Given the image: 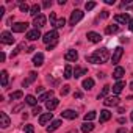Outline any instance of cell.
<instances>
[{"label": "cell", "instance_id": "cell-38", "mask_svg": "<svg viewBox=\"0 0 133 133\" xmlns=\"http://www.w3.org/2000/svg\"><path fill=\"white\" fill-rule=\"evenodd\" d=\"M85 8H86L88 11H91V10H94V8H96V2H88V3L85 5Z\"/></svg>", "mask_w": 133, "mask_h": 133}, {"label": "cell", "instance_id": "cell-27", "mask_svg": "<svg viewBox=\"0 0 133 133\" xmlns=\"http://www.w3.org/2000/svg\"><path fill=\"white\" fill-rule=\"evenodd\" d=\"M119 31V25H108L107 28H105V33L107 35H114V33H117Z\"/></svg>", "mask_w": 133, "mask_h": 133}, {"label": "cell", "instance_id": "cell-50", "mask_svg": "<svg viewBox=\"0 0 133 133\" xmlns=\"http://www.w3.org/2000/svg\"><path fill=\"white\" fill-rule=\"evenodd\" d=\"M105 3H107V5H113V3H114V0H105Z\"/></svg>", "mask_w": 133, "mask_h": 133}, {"label": "cell", "instance_id": "cell-16", "mask_svg": "<svg viewBox=\"0 0 133 133\" xmlns=\"http://www.w3.org/2000/svg\"><path fill=\"white\" fill-rule=\"evenodd\" d=\"M50 99H53V91L50 89V91H47V92H44V94H41L39 96V102H49Z\"/></svg>", "mask_w": 133, "mask_h": 133}, {"label": "cell", "instance_id": "cell-11", "mask_svg": "<svg viewBox=\"0 0 133 133\" xmlns=\"http://www.w3.org/2000/svg\"><path fill=\"white\" fill-rule=\"evenodd\" d=\"M33 25H35V28H41V27H44L45 25V16H38V17H35V22H33Z\"/></svg>", "mask_w": 133, "mask_h": 133}, {"label": "cell", "instance_id": "cell-33", "mask_svg": "<svg viewBox=\"0 0 133 133\" xmlns=\"http://www.w3.org/2000/svg\"><path fill=\"white\" fill-rule=\"evenodd\" d=\"M96 116H97V114H96V111H89V113H86V114H85V121H86V122H91V121H94V119H96Z\"/></svg>", "mask_w": 133, "mask_h": 133}, {"label": "cell", "instance_id": "cell-26", "mask_svg": "<svg viewBox=\"0 0 133 133\" xmlns=\"http://www.w3.org/2000/svg\"><path fill=\"white\" fill-rule=\"evenodd\" d=\"M59 125H61V121H53L50 125H47V131L52 133V131H55L56 128H59Z\"/></svg>", "mask_w": 133, "mask_h": 133}, {"label": "cell", "instance_id": "cell-15", "mask_svg": "<svg viewBox=\"0 0 133 133\" xmlns=\"http://www.w3.org/2000/svg\"><path fill=\"white\" fill-rule=\"evenodd\" d=\"M100 39H102V36L99 33H96V31H89L88 33V41H91V42H100Z\"/></svg>", "mask_w": 133, "mask_h": 133}, {"label": "cell", "instance_id": "cell-13", "mask_svg": "<svg viewBox=\"0 0 133 133\" xmlns=\"http://www.w3.org/2000/svg\"><path fill=\"white\" fill-rule=\"evenodd\" d=\"M33 64L36 66V68L42 66V64H44V55H42V53H36V55L33 56Z\"/></svg>", "mask_w": 133, "mask_h": 133}, {"label": "cell", "instance_id": "cell-5", "mask_svg": "<svg viewBox=\"0 0 133 133\" xmlns=\"http://www.w3.org/2000/svg\"><path fill=\"white\" fill-rule=\"evenodd\" d=\"M0 41H2V44H14V38L10 31H3L0 35Z\"/></svg>", "mask_w": 133, "mask_h": 133}, {"label": "cell", "instance_id": "cell-6", "mask_svg": "<svg viewBox=\"0 0 133 133\" xmlns=\"http://www.w3.org/2000/svg\"><path fill=\"white\" fill-rule=\"evenodd\" d=\"M114 21L117 22V24H130V16L127 14V13H124V14H116L114 16Z\"/></svg>", "mask_w": 133, "mask_h": 133}, {"label": "cell", "instance_id": "cell-54", "mask_svg": "<svg viewBox=\"0 0 133 133\" xmlns=\"http://www.w3.org/2000/svg\"><path fill=\"white\" fill-rule=\"evenodd\" d=\"M68 133H78L77 130H71V131H68Z\"/></svg>", "mask_w": 133, "mask_h": 133}, {"label": "cell", "instance_id": "cell-41", "mask_svg": "<svg viewBox=\"0 0 133 133\" xmlns=\"http://www.w3.org/2000/svg\"><path fill=\"white\" fill-rule=\"evenodd\" d=\"M41 111H42V108H41V107H35V108H33V116L41 114Z\"/></svg>", "mask_w": 133, "mask_h": 133}, {"label": "cell", "instance_id": "cell-48", "mask_svg": "<svg viewBox=\"0 0 133 133\" xmlns=\"http://www.w3.org/2000/svg\"><path fill=\"white\" fill-rule=\"evenodd\" d=\"M116 133H127V128H119Z\"/></svg>", "mask_w": 133, "mask_h": 133}, {"label": "cell", "instance_id": "cell-12", "mask_svg": "<svg viewBox=\"0 0 133 133\" xmlns=\"http://www.w3.org/2000/svg\"><path fill=\"white\" fill-rule=\"evenodd\" d=\"M119 97L117 96H113V97H108L107 100H103V103L107 105V107H116V105H119Z\"/></svg>", "mask_w": 133, "mask_h": 133}, {"label": "cell", "instance_id": "cell-14", "mask_svg": "<svg viewBox=\"0 0 133 133\" xmlns=\"http://www.w3.org/2000/svg\"><path fill=\"white\" fill-rule=\"evenodd\" d=\"M124 74H125V69L124 68H117L114 69V72H113V78H116V80H121L122 77H124Z\"/></svg>", "mask_w": 133, "mask_h": 133}, {"label": "cell", "instance_id": "cell-53", "mask_svg": "<svg viewBox=\"0 0 133 133\" xmlns=\"http://www.w3.org/2000/svg\"><path fill=\"white\" fill-rule=\"evenodd\" d=\"M127 100H131V102H133V96H128V97H127Z\"/></svg>", "mask_w": 133, "mask_h": 133}, {"label": "cell", "instance_id": "cell-20", "mask_svg": "<svg viewBox=\"0 0 133 133\" xmlns=\"http://www.w3.org/2000/svg\"><path fill=\"white\" fill-rule=\"evenodd\" d=\"M124 88H125V82L119 80V82H117V83H116V85L113 86V92H114V94L117 96V94H119V92H121V91H122Z\"/></svg>", "mask_w": 133, "mask_h": 133}, {"label": "cell", "instance_id": "cell-39", "mask_svg": "<svg viewBox=\"0 0 133 133\" xmlns=\"http://www.w3.org/2000/svg\"><path fill=\"white\" fill-rule=\"evenodd\" d=\"M19 8H21V11H22V13H28V11H30V8H28V5H27V3H21V5H19Z\"/></svg>", "mask_w": 133, "mask_h": 133}, {"label": "cell", "instance_id": "cell-28", "mask_svg": "<svg viewBox=\"0 0 133 133\" xmlns=\"http://www.w3.org/2000/svg\"><path fill=\"white\" fill-rule=\"evenodd\" d=\"M0 78H2V86L6 88V86H8V72H6V71H2V74H0Z\"/></svg>", "mask_w": 133, "mask_h": 133}, {"label": "cell", "instance_id": "cell-19", "mask_svg": "<svg viewBox=\"0 0 133 133\" xmlns=\"http://www.w3.org/2000/svg\"><path fill=\"white\" fill-rule=\"evenodd\" d=\"M61 116H63V117H66V119H77V116H78V114H77L75 111H72V110H66V111H63V113H61Z\"/></svg>", "mask_w": 133, "mask_h": 133}, {"label": "cell", "instance_id": "cell-52", "mask_svg": "<svg viewBox=\"0 0 133 133\" xmlns=\"http://www.w3.org/2000/svg\"><path fill=\"white\" fill-rule=\"evenodd\" d=\"M5 58H6V56H5V53L2 52V55H0V59H2V61H5Z\"/></svg>", "mask_w": 133, "mask_h": 133}, {"label": "cell", "instance_id": "cell-49", "mask_svg": "<svg viewBox=\"0 0 133 133\" xmlns=\"http://www.w3.org/2000/svg\"><path fill=\"white\" fill-rule=\"evenodd\" d=\"M128 28H130V31H133V19L130 21V24H128Z\"/></svg>", "mask_w": 133, "mask_h": 133}, {"label": "cell", "instance_id": "cell-36", "mask_svg": "<svg viewBox=\"0 0 133 133\" xmlns=\"http://www.w3.org/2000/svg\"><path fill=\"white\" fill-rule=\"evenodd\" d=\"M49 21H50V25H56V16H55V13H50V16H49Z\"/></svg>", "mask_w": 133, "mask_h": 133}, {"label": "cell", "instance_id": "cell-22", "mask_svg": "<svg viewBox=\"0 0 133 133\" xmlns=\"http://www.w3.org/2000/svg\"><path fill=\"white\" fill-rule=\"evenodd\" d=\"M92 130H94L92 122H86V121H85V122L82 124V131H83V133H89V131H92Z\"/></svg>", "mask_w": 133, "mask_h": 133}, {"label": "cell", "instance_id": "cell-23", "mask_svg": "<svg viewBox=\"0 0 133 133\" xmlns=\"http://www.w3.org/2000/svg\"><path fill=\"white\" fill-rule=\"evenodd\" d=\"M88 74V69H85V68H80V66H77L75 68V71H74V75H75V78H78V77H82V75H86Z\"/></svg>", "mask_w": 133, "mask_h": 133}, {"label": "cell", "instance_id": "cell-56", "mask_svg": "<svg viewBox=\"0 0 133 133\" xmlns=\"http://www.w3.org/2000/svg\"><path fill=\"white\" fill-rule=\"evenodd\" d=\"M131 121H133V113H131Z\"/></svg>", "mask_w": 133, "mask_h": 133}, {"label": "cell", "instance_id": "cell-45", "mask_svg": "<svg viewBox=\"0 0 133 133\" xmlns=\"http://www.w3.org/2000/svg\"><path fill=\"white\" fill-rule=\"evenodd\" d=\"M42 6H44V8H50V6H52V2H49V0H47V2H44Z\"/></svg>", "mask_w": 133, "mask_h": 133}, {"label": "cell", "instance_id": "cell-4", "mask_svg": "<svg viewBox=\"0 0 133 133\" xmlns=\"http://www.w3.org/2000/svg\"><path fill=\"white\" fill-rule=\"evenodd\" d=\"M122 55H124V49H122V47H116V49H114V52H113V56H111L113 64H117V63H119V59L122 58Z\"/></svg>", "mask_w": 133, "mask_h": 133}, {"label": "cell", "instance_id": "cell-32", "mask_svg": "<svg viewBox=\"0 0 133 133\" xmlns=\"http://www.w3.org/2000/svg\"><path fill=\"white\" fill-rule=\"evenodd\" d=\"M25 102H27L28 105H33V107H36V103H38L39 100H38V99H35L33 96H27V97H25Z\"/></svg>", "mask_w": 133, "mask_h": 133}, {"label": "cell", "instance_id": "cell-37", "mask_svg": "<svg viewBox=\"0 0 133 133\" xmlns=\"http://www.w3.org/2000/svg\"><path fill=\"white\" fill-rule=\"evenodd\" d=\"M66 25V19L63 17V19H58L56 21V25H55V28H61V27H64Z\"/></svg>", "mask_w": 133, "mask_h": 133}, {"label": "cell", "instance_id": "cell-31", "mask_svg": "<svg viewBox=\"0 0 133 133\" xmlns=\"http://www.w3.org/2000/svg\"><path fill=\"white\" fill-rule=\"evenodd\" d=\"M11 100H17V99H22L24 97V92L22 91H14V92H11Z\"/></svg>", "mask_w": 133, "mask_h": 133}, {"label": "cell", "instance_id": "cell-18", "mask_svg": "<svg viewBox=\"0 0 133 133\" xmlns=\"http://www.w3.org/2000/svg\"><path fill=\"white\" fill-rule=\"evenodd\" d=\"M111 119V113L108 111V110H103V111H100V116H99V121H100V124L102 122H107V121H110Z\"/></svg>", "mask_w": 133, "mask_h": 133}, {"label": "cell", "instance_id": "cell-1", "mask_svg": "<svg viewBox=\"0 0 133 133\" xmlns=\"http://www.w3.org/2000/svg\"><path fill=\"white\" fill-rule=\"evenodd\" d=\"M96 58H97V61L99 63H107L108 59H110V50L108 49H99V50H96L94 53H92Z\"/></svg>", "mask_w": 133, "mask_h": 133}, {"label": "cell", "instance_id": "cell-29", "mask_svg": "<svg viewBox=\"0 0 133 133\" xmlns=\"http://www.w3.org/2000/svg\"><path fill=\"white\" fill-rule=\"evenodd\" d=\"M92 86H94V80H92V78H86V80L83 82V88H85L86 91L92 89Z\"/></svg>", "mask_w": 133, "mask_h": 133}, {"label": "cell", "instance_id": "cell-43", "mask_svg": "<svg viewBox=\"0 0 133 133\" xmlns=\"http://www.w3.org/2000/svg\"><path fill=\"white\" fill-rule=\"evenodd\" d=\"M74 99H82V92L80 91H75L74 92Z\"/></svg>", "mask_w": 133, "mask_h": 133}, {"label": "cell", "instance_id": "cell-44", "mask_svg": "<svg viewBox=\"0 0 133 133\" xmlns=\"http://www.w3.org/2000/svg\"><path fill=\"white\" fill-rule=\"evenodd\" d=\"M100 16H102V19H107V17L110 16V14H108V11L105 10V11H102V14H100Z\"/></svg>", "mask_w": 133, "mask_h": 133}, {"label": "cell", "instance_id": "cell-51", "mask_svg": "<svg viewBox=\"0 0 133 133\" xmlns=\"http://www.w3.org/2000/svg\"><path fill=\"white\" fill-rule=\"evenodd\" d=\"M33 50H36V49H35V47H33V45H31V47H28V49H27V52H28V53H31V52H33Z\"/></svg>", "mask_w": 133, "mask_h": 133}, {"label": "cell", "instance_id": "cell-2", "mask_svg": "<svg viewBox=\"0 0 133 133\" xmlns=\"http://www.w3.org/2000/svg\"><path fill=\"white\" fill-rule=\"evenodd\" d=\"M42 41H44L47 45H49V44H55V42H58V31H56V30H52V31L45 33L44 38H42Z\"/></svg>", "mask_w": 133, "mask_h": 133}, {"label": "cell", "instance_id": "cell-40", "mask_svg": "<svg viewBox=\"0 0 133 133\" xmlns=\"http://www.w3.org/2000/svg\"><path fill=\"white\" fill-rule=\"evenodd\" d=\"M25 133H35V127L33 125H25Z\"/></svg>", "mask_w": 133, "mask_h": 133}, {"label": "cell", "instance_id": "cell-34", "mask_svg": "<svg viewBox=\"0 0 133 133\" xmlns=\"http://www.w3.org/2000/svg\"><path fill=\"white\" fill-rule=\"evenodd\" d=\"M108 91H110V86H108V85H105V86H103V89H102V92H100L97 97H99V99H103V97L108 94Z\"/></svg>", "mask_w": 133, "mask_h": 133}, {"label": "cell", "instance_id": "cell-9", "mask_svg": "<svg viewBox=\"0 0 133 133\" xmlns=\"http://www.w3.org/2000/svg\"><path fill=\"white\" fill-rule=\"evenodd\" d=\"M0 127H2V128L10 127V117H8V114L3 113V111H0Z\"/></svg>", "mask_w": 133, "mask_h": 133}, {"label": "cell", "instance_id": "cell-3", "mask_svg": "<svg viewBox=\"0 0 133 133\" xmlns=\"http://www.w3.org/2000/svg\"><path fill=\"white\" fill-rule=\"evenodd\" d=\"M83 11H80V10H74L72 11V14H71V19H69V24L71 25H75V24H78L82 19H83Z\"/></svg>", "mask_w": 133, "mask_h": 133}, {"label": "cell", "instance_id": "cell-17", "mask_svg": "<svg viewBox=\"0 0 133 133\" xmlns=\"http://www.w3.org/2000/svg\"><path fill=\"white\" fill-rule=\"evenodd\" d=\"M58 103H59V100L53 97V99H50L49 102H45V107H47V110H49V111H52V110H55V108L58 107Z\"/></svg>", "mask_w": 133, "mask_h": 133}, {"label": "cell", "instance_id": "cell-7", "mask_svg": "<svg viewBox=\"0 0 133 133\" xmlns=\"http://www.w3.org/2000/svg\"><path fill=\"white\" fill-rule=\"evenodd\" d=\"M28 28V24L27 22H16L14 25H13V31L14 33H22V31H25Z\"/></svg>", "mask_w": 133, "mask_h": 133}, {"label": "cell", "instance_id": "cell-10", "mask_svg": "<svg viewBox=\"0 0 133 133\" xmlns=\"http://www.w3.org/2000/svg\"><path fill=\"white\" fill-rule=\"evenodd\" d=\"M38 38H41V31H39L38 28L30 30V31L27 33V39H28V41H36Z\"/></svg>", "mask_w": 133, "mask_h": 133}, {"label": "cell", "instance_id": "cell-42", "mask_svg": "<svg viewBox=\"0 0 133 133\" xmlns=\"http://www.w3.org/2000/svg\"><path fill=\"white\" fill-rule=\"evenodd\" d=\"M22 108H24V103H21V105H17V107H14V108H13V111H14V113H17V111H21Z\"/></svg>", "mask_w": 133, "mask_h": 133}, {"label": "cell", "instance_id": "cell-47", "mask_svg": "<svg viewBox=\"0 0 133 133\" xmlns=\"http://www.w3.org/2000/svg\"><path fill=\"white\" fill-rule=\"evenodd\" d=\"M55 45H56V42H55V44H49V45H47V50H52Z\"/></svg>", "mask_w": 133, "mask_h": 133}, {"label": "cell", "instance_id": "cell-21", "mask_svg": "<svg viewBox=\"0 0 133 133\" xmlns=\"http://www.w3.org/2000/svg\"><path fill=\"white\" fill-rule=\"evenodd\" d=\"M52 117H53V113H45V114H42L39 117V124L41 125H45L49 121H52Z\"/></svg>", "mask_w": 133, "mask_h": 133}, {"label": "cell", "instance_id": "cell-24", "mask_svg": "<svg viewBox=\"0 0 133 133\" xmlns=\"http://www.w3.org/2000/svg\"><path fill=\"white\" fill-rule=\"evenodd\" d=\"M39 13H41V6H39L38 3H35V5L30 8V14H31L33 17H38V16H41Z\"/></svg>", "mask_w": 133, "mask_h": 133}, {"label": "cell", "instance_id": "cell-25", "mask_svg": "<svg viewBox=\"0 0 133 133\" xmlns=\"http://www.w3.org/2000/svg\"><path fill=\"white\" fill-rule=\"evenodd\" d=\"M36 75H38L36 72H30V74H28V80H24V83H22V85H24V88H27L30 83H33V82L36 80Z\"/></svg>", "mask_w": 133, "mask_h": 133}, {"label": "cell", "instance_id": "cell-8", "mask_svg": "<svg viewBox=\"0 0 133 133\" xmlns=\"http://www.w3.org/2000/svg\"><path fill=\"white\" fill-rule=\"evenodd\" d=\"M77 58H78V53H77V50H74V49L68 50V52H66V55H64V59H66V61H77Z\"/></svg>", "mask_w": 133, "mask_h": 133}, {"label": "cell", "instance_id": "cell-46", "mask_svg": "<svg viewBox=\"0 0 133 133\" xmlns=\"http://www.w3.org/2000/svg\"><path fill=\"white\" fill-rule=\"evenodd\" d=\"M119 124H127V119L125 117H119Z\"/></svg>", "mask_w": 133, "mask_h": 133}, {"label": "cell", "instance_id": "cell-55", "mask_svg": "<svg viewBox=\"0 0 133 133\" xmlns=\"http://www.w3.org/2000/svg\"><path fill=\"white\" fill-rule=\"evenodd\" d=\"M130 89H133V82H131V83H130Z\"/></svg>", "mask_w": 133, "mask_h": 133}, {"label": "cell", "instance_id": "cell-30", "mask_svg": "<svg viewBox=\"0 0 133 133\" xmlns=\"http://www.w3.org/2000/svg\"><path fill=\"white\" fill-rule=\"evenodd\" d=\"M72 74H74V71H72V68H71V66L68 64V66H66V68H64V78H71L72 77Z\"/></svg>", "mask_w": 133, "mask_h": 133}, {"label": "cell", "instance_id": "cell-35", "mask_svg": "<svg viewBox=\"0 0 133 133\" xmlns=\"http://www.w3.org/2000/svg\"><path fill=\"white\" fill-rule=\"evenodd\" d=\"M69 89H71V86H69V85L63 86V88H61V91H59V92H61V96H68V94H69Z\"/></svg>", "mask_w": 133, "mask_h": 133}]
</instances>
